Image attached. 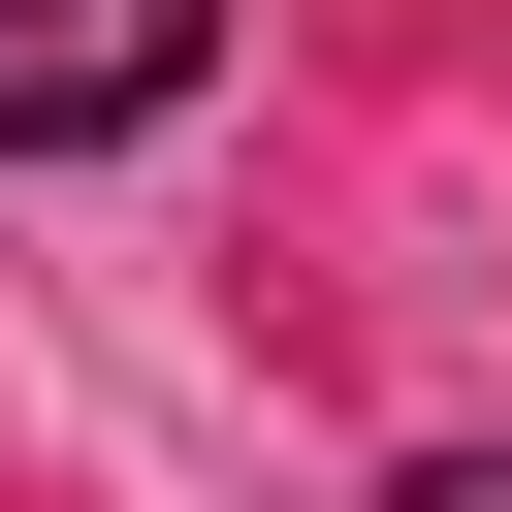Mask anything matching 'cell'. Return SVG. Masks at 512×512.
I'll return each mask as SVG.
<instances>
[{"label":"cell","instance_id":"1","mask_svg":"<svg viewBox=\"0 0 512 512\" xmlns=\"http://www.w3.org/2000/svg\"><path fill=\"white\" fill-rule=\"evenodd\" d=\"M224 64V0H0V160H64V128H160Z\"/></svg>","mask_w":512,"mask_h":512},{"label":"cell","instance_id":"2","mask_svg":"<svg viewBox=\"0 0 512 512\" xmlns=\"http://www.w3.org/2000/svg\"><path fill=\"white\" fill-rule=\"evenodd\" d=\"M416 512H512V448H448V480H416Z\"/></svg>","mask_w":512,"mask_h":512}]
</instances>
